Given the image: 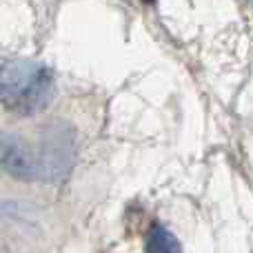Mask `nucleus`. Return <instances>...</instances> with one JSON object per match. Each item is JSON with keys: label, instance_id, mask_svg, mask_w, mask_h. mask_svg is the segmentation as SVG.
<instances>
[{"label": "nucleus", "instance_id": "nucleus-1", "mask_svg": "<svg viewBox=\"0 0 253 253\" xmlns=\"http://www.w3.org/2000/svg\"><path fill=\"white\" fill-rule=\"evenodd\" d=\"M74 160V138L67 129H49L38 144H27L20 138L2 142V165L16 178H62Z\"/></svg>", "mask_w": 253, "mask_h": 253}, {"label": "nucleus", "instance_id": "nucleus-2", "mask_svg": "<svg viewBox=\"0 0 253 253\" xmlns=\"http://www.w3.org/2000/svg\"><path fill=\"white\" fill-rule=\"evenodd\" d=\"M56 84L49 67L34 60H9L0 67V96L11 111L34 116L51 102Z\"/></svg>", "mask_w": 253, "mask_h": 253}, {"label": "nucleus", "instance_id": "nucleus-3", "mask_svg": "<svg viewBox=\"0 0 253 253\" xmlns=\"http://www.w3.org/2000/svg\"><path fill=\"white\" fill-rule=\"evenodd\" d=\"M147 253H182V247H180L178 238L169 231V229L156 227L149 233V242H147Z\"/></svg>", "mask_w": 253, "mask_h": 253}]
</instances>
